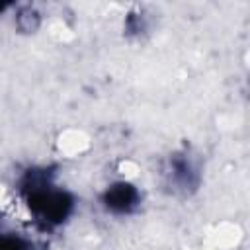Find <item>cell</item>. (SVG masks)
<instances>
[{
  "mask_svg": "<svg viewBox=\"0 0 250 250\" xmlns=\"http://www.w3.org/2000/svg\"><path fill=\"white\" fill-rule=\"evenodd\" d=\"M102 203L107 211H111L115 215H127V213L135 211L137 205L141 203V193L129 182H115L104 191Z\"/></svg>",
  "mask_w": 250,
  "mask_h": 250,
  "instance_id": "obj_1",
  "label": "cell"
},
{
  "mask_svg": "<svg viewBox=\"0 0 250 250\" xmlns=\"http://www.w3.org/2000/svg\"><path fill=\"white\" fill-rule=\"evenodd\" d=\"M168 174H170V182H174V186L180 188V189L195 188L197 186V180H199L193 162L186 154L172 156V160H170V172Z\"/></svg>",
  "mask_w": 250,
  "mask_h": 250,
  "instance_id": "obj_2",
  "label": "cell"
},
{
  "mask_svg": "<svg viewBox=\"0 0 250 250\" xmlns=\"http://www.w3.org/2000/svg\"><path fill=\"white\" fill-rule=\"evenodd\" d=\"M16 23H18V27H20L21 31L31 33V31H35V29L39 27V14H37L35 10H31V8H23V10L18 12Z\"/></svg>",
  "mask_w": 250,
  "mask_h": 250,
  "instance_id": "obj_3",
  "label": "cell"
},
{
  "mask_svg": "<svg viewBox=\"0 0 250 250\" xmlns=\"http://www.w3.org/2000/svg\"><path fill=\"white\" fill-rule=\"evenodd\" d=\"M0 250H31V246L16 234H0Z\"/></svg>",
  "mask_w": 250,
  "mask_h": 250,
  "instance_id": "obj_4",
  "label": "cell"
}]
</instances>
